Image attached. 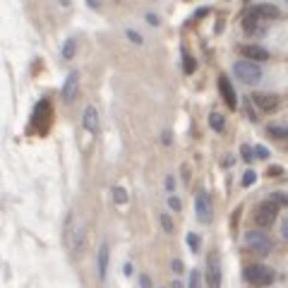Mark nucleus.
Returning <instances> with one entry per match:
<instances>
[{
    "label": "nucleus",
    "instance_id": "nucleus-5",
    "mask_svg": "<svg viewBox=\"0 0 288 288\" xmlns=\"http://www.w3.org/2000/svg\"><path fill=\"white\" fill-rule=\"evenodd\" d=\"M65 242L72 252H77L84 242V231L82 226H75V216H67V226H65Z\"/></svg>",
    "mask_w": 288,
    "mask_h": 288
},
{
    "label": "nucleus",
    "instance_id": "nucleus-34",
    "mask_svg": "<svg viewBox=\"0 0 288 288\" xmlns=\"http://www.w3.org/2000/svg\"><path fill=\"white\" fill-rule=\"evenodd\" d=\"M146 22H149V24H159V19H156V17L151 15V12H149V15H146Z\"/></svg>",
    "mask_w": 288,
    "mask_h": 288
},
{
    "label": "nucleus",
    "instance_id": "nucleus-32",
    "mask_svg": "<svg viewBox=\"0 0 288 288\" xmlns=\"http://www.w3.org/2000/svg\"><path fill=\"white\" fill-rule=\"evenodd\" d=\"M171 267H173V272H176V274H180V272H183V262H180V259H176V262H173Z\"/></svg>",
    "mask_w": 288,
    "mask_h": 288
},
{
    "label": "nucleus",
    "instance_id": "nucleus-20",
    "mask_svg": "<svg viewBox=\"0 0 288 288\" xmlns=\"http://www.w3.org/2000/svg\"><path fill=\"white\" fill-rule=\"evenodd\" d=\"M113 199H115L118 204H125V202H128V192L118 185V188H113Z\"/></svg>",
    "mask_w": 288,
    "mask_h": 288
},
{
    "label": "nucleus",
    "instance_id": "nucleus-24",
    "mask_svg": "<svg viewBox=\"0 0 288 288\" xmlns=\"http://www.w3.org/2000/svg\"><path fill=\"white\" fill-rule=\"evenodd\" d=\"M255 180H257L255 171H247V173H245V176H242V185H245V188H247V185H252V183H255Z\"/></svg>",
    "mask_w": 288,
    "mask_h": 288
},
{
    "label": "nucleus",
    "instance_id": "nucleus-33",
    "mask_svg": "<svg viewBox=\"0 0 288 288\" xmlns=\"http://www.w3.org/2000/svg\"><path fill=\"white\" fill-rule=\"evenodd\" d=\"M281 233H284V238L288 240V219L284 221V224H281Z\"/></svg>",
    "mask_w": 288,
    "mask_h": 288
},
{
    "label": "nucleus",
    "instance_id": "nucleus-37",
    "mask_svg": "<svg viewBox=\"0 0 288 288\" xmlns=\"http://www.w3.org/2000/svg\"><path fill=\"white\" fill-rule=\"evenodd\" d=\"M286 2H288V0H286Z\"/></svg>",
    "mask_w": 288,
    "mask_h": 288
},
{
    "label": "nucleus",
    "instance_id": "nucleus-29",
    "mask_svg": "<svg viewBox=\"0 0 288 288\" xmlns=\"http://www.w3.org/2000/svg\"><path fill=\"white\" fill-rule=\"evenodd\" d=\"M166 190H168V192H173V190H176V180H173V176H168V178H166Z\"/></svg>",
    "mask_w": 288,
    "mask_h": 288
},
{
    "label": "nucleus",
    "instance_id": "nucleus-2",
    "mask_svg": "<svg viewBox=\"0 0 288 288\" xmlns=\"http://www.w3.org/2000/svg\"><path fill=\"white\" fill-rule=\"evenodd\" d=\"M233 72L242 84H257L262 80V67L255 63V60H238L233 65Z\"/></svg>",
    "mask_w": 288,
    "mask_h": 288
},
{
    "label": "nucleus",
    "instance_id": "nucleus-35",
    "mask_svg": "<svg viewBox=\"0 0 288 288\" xmlns=\"http://www.w3.org/2000/svg\"><path fill=\"white\" fill-rule=\"evenodd\" d=\"M87 2H89L92 7H98V2H101V0H87Z\"/></svg>",
    "mask_w": 288,
    "mask_h": 288
},
{
    "label": "nucleus",
    "instance_id": "nucleus-3",
    "mask_svg": "<svg viewBox=\"0 0 288 288\" xmlns=\"http://www.w3.org/2000/svg\"><path fill=\"white\" fill-rule=\"evenodd\" d=\"M245 245L259 257H267L272 252V238L264 231H247L245 233Z\"/></svg>",
    "mask_w": 288,
    "mask_h": 288
},
{
    "label": "nucleus",
    "instance_id": "nucleus-13",
    "mask_svg": "<svg viewBox=\"0 0 288 288\" xmlns=\"http://www.w3.org/2000/svg\"><path fill=\"white\" fill-rule=\"evenodd\" d=\"M242 29H245V34H264V24H262V19L255 15H247L245 19H242Z\"/></svg>",
    "mask_w": 288,
    "mask_h": 288
},
{
    "label": "nucleus",
    "instance_id": "nucleus-17",
    "mask_svg": "<svg viewBox=\"0 0 288 288\" xmlns=\"http://www.w3.org/2000/svg\"><path fill=\"white\" fill-rule=\"evenodd\" d=\"M75 48H77V41H75V39L65 41V46H63V58L65 60H72V58H75Z\"/></svg>",
    "mask_w": 288,
    "mask_h": 288
},
{
    "label": "nucleus",
    "instance_id": "nucleus-22",
    "mask_svg": "<svg viewBox=\"0 0 288 288\" xmlns=\"http://www.w3.org/2000/svg\"><path fill=\"white\" fill-rule=\"evenodd\" d=\"M183 67H185V72H188V75H192V72H194V60H192L188 53L183 55Z\"/></svg>",
    "mask_w": 288,
    "mask_h": 288
},
{
    "label": "nucleus",
    "instance_id": "nucleus-26",
    "mask_svg": "<svg viewBox=\"0 0 288 288\" xmlns=\"http://www.w3.org/2000/svg\"><path fill=\"white\" fill-rule=\"evenodd\" d=\"M272 199H274V202H279V204H286V207H288V194H281V192H276Z\"/></svg>",
    "mask_w": 288,
    "mask_h": 288
},
{
    "label": "nucleus",
    "instance_id": "nucleus-15",
    "mask_svg": "<svg viewBox=\"0 0 288 288\" xmlns=\"http://www.w3.org/2000/svg\"><path fill=\"white\" fill-rule=\"evenodd\" d=\"M106 274H108V245L103 242L98 250V276L106 279Z\"/></svg>",
    "mask_w": 288,
    "mask_h": 288
},
{
    "label": "nucleus",
    "instance_id": "nucleus-31",
    "mask_svg": "<svg viewBox=\"0 0 288 288\" xmlns=\"http://www.w3.org/2000/svg\"><path fill=\"white\" fill-rule=\"evenodd\" d=\"M242 159H245V161L252 159V151H250V146H242Z\"/></svg>",
    "mask_w": 288,
    "mask_h": 288
},
{
    "label": "nucleus",
    "instance_id": "nucleus-16",
    "mask_svg": "<svg viewBox=\"0 0 288 288\" xmlns=\"http://www.w3.org/2000/svg\"><path fill=\"white\" fill-rule=\"evenodd\" d=\"M267 135L274 140H288V125H269Z\"/></svg>",
    "mask_w": 288,
    "mask_h": 288
},
{
    "label": "nucleus",
    "instance_id": "nucleus-12",
    "mask_svg": "<svg viewBox=\"0 0 288 288\" xmlns=\"http://www.w3.org/2000/svg\"><path fill=\"white\" fill-rule=\"evenodd\" d=\"M219 89H221V96H224L226 106H228V108H236V106H238V96L233 92L231 82L226 80V77H219Z\"/></svg>",
    "mask_w": 288,
    "mask_h": 288
},
{
    "label": "nucleus",
    "instance_id": "nucleus-23",
    "mask_svg": "<svg viewBox=\"0 0 288 288\" xmlns=\"http://www.w3.org/2000/svg\"><path fill=\"white\" fill-rule=\"evenodd\" d=\"M161 226H163V231H166V233H173V221H171V216H168V214H163V216H161Z\"/></svg>",
    "mask_w": 288,
    "mask_h": 288
},
{
    "label": "nucleus",
    "instance_id": "nucleus-1",
    "mask_svg": "<svg viewBox=\"0 0 288 288\" xmlns=\"http://www.w3.org/2000/svg\"><path fill=\"white\" fill-rule=\"evenodd\" d=\"M276 216H279V202L267 199V202H262V204L255 209L252 221H255V226H259V228H269V226L276 221Z\"/></svg>",
    "mask_w": 288,
    "mask_h": 288
},
{
    "label": "nucleus",
    "instance_id": "nucleus-36",
    "mask_svg": "<svg viewBox=\"0 0 288 288\" xmlns=\"http://www.w3.org/2000/svg\"><path fill=\"white\" fill-rule=\"evenodd\" d=\"M67 2H70V0H63V5H67Z\"/></svg>",
    "mask_w": 288,
    "mask_h": 288
},
{
    "label": "nucleus",
    "instance_id": "nucleus-8",
    "mask_svg": "<svg viewBox=\"0 0 288 288\" xmlns=\"http://www.w3.org/2000/svg\"><path fill=\"white\" fill-rule=\"evenodd\" d=\"M252 103L257 106V111L274 113L276 108H279V96H274V94H255L252 96Z\"/></svg>",
    "mask_w": 288,
    "mask_h": 288
},
{
    "label": "nucleus",
    "instance_id": "nucleus-25",
    "mask_svg": "<svg viewBox=\"0 0 288 288\" xmlns=\"http://www.w3.org/2000/svg\"><path fill=\"white\" fill-rule=\"evenodd\" d=\"M255 154L259 156V159H267L269 156V151H267V146H262V144H257L255 146Z\"/></svg>",
    "mask_w": 288,
    "mask_h": 288
},
{
    "label": "nucleus",
    "instance_id": "nucleus-4",
    "mask_svg": "<svg viewBox=\"0 0 288 288\" xmlns=\"http://www.w3.org/2000/svg\"><path fill=\"white\" fill-rule=\"evenodd\" d=\"M245 281L252 284V286H257V288L272 286L274 272L269 267H264V264H250V267L245 269Z\"/></svg>",
    "mask_w": 288,
    "mask_h": 288
},
{
    "label": "nucleus",
    "instance_id": "nucleus-9",
    "mask_svg": "<svg viewBox=\"0 0 288 288\" xmlns=\"http://www.w3.org/2000/svg\"><path fill=\"white\" fill-rule=\"evenodd\" d=\"M82 125H84V130L89 135H96L98 132V111H96L94 106H87L84 108V113H82Z\"/></svg>",
    "mask_w": 288,
    "mask_h": 288
},
{
    "label": "nucleus",
    "instance_id": "nucleus-14",
    "mask_svg": "<svg viewBox=\"0 0 288 288\" xmlns=\"http://www.w3.org/2000/svg\"><path fill=\"white\" fill-rule=\"evenodd\" d=\"M240 53H242L247 60H267V58H269V53L259 46H240Z\"/></svg>",
    "mask_w": 288,
    "mask_h": 288
},
{
    "label": "nucleus",
    "instance_id": "nucleus-11",
    "mask_svg": "<svg viewBox=\"0 0 288 288\" xmlns=\"http://www.w3.org/2000/svg\"><path fill=\"white\" fill-rule=\"evenodd\" d=\"M247 15H255L259 17V19H276L279 17V7L276 5H272V2H259V5H255Z\"/></svg>",
    "mask_w": 288,
    "mask_h": 288
},
{
    "label": "nucleus",
    "instance_id": "nucleus-30",
    "mask_svg": "<svg viewBox=\"0 0 288 288\" xmlns=\"http://www.w3.org/2000/svg\"><path fill=\"white\" fill-rule=\"evenodd\" d=\"M140 284H142V288H151V281H149V276H146V274L140 276Z\"/></svg>",
    "mask_w": 288,
    "mask_h": 288
},
{
    "label": "nucleus",
    "instance_id": "nucleus-28",
    "mask_svg": "<svg viewBox=\"0 0 288 288\" xmlns=\"http://www.w3.org/2000/svg\"><path fill=\"white\" fill-rule=\"evenodd\" d=\"M168 209H173V211H180V199H178V197H171V199H168Z\"/></svg>",
    "mask_w": 288,
    "mask_h": 288
},
{
    "label": "nucleus",
    "instance_id": "nucleus-27",
    "mask_svg": "<svg viewBox=\"0 0 288 288\" xmlns=\"http://www.w3.org/2000/svg\"><path fill=\"white\" fill-rule=\"evenodd\" d=\"M125 34H128V39H130V41H135V44H142V36H140V34H137V32H132V29H128V32H125Z\"/></svg>",
    "mask_w": 288,
    "mask_h": 288
},
{
    "label": "nucleus",
    "instance_id": "nucleus-10",
    "mask_svg": "<svg viewBox=\"0 0 288 288\" xmlns=\"http://www.w3.org/2000/svg\"><path fill=\"white\" fill-rule=\"evenodd\" d=\"M77 89H80V75L77 72H70L67 75V80L63 84V98L70 103V101H75V96H77Z\"/></svg>",
    "mask_w": 288,
    "mask_h": 288
},
{
    "label": "nucleus",
    "instance_id": "nucleus-18",
    "mask_svg": "<svg viewBox=\"0 0 288 288\" xmlns=\"http://www.w3.org/2000/svg\"><path fill=\"white\" fill-rule=\"evenodd\" d=\"M209 125H211L214 130H219V132H221V130H224V125H226L224 115H221V113H211V115H209Z\"/></svg>",
    "mask_w": 288,
    "mask_h": 288
},
{
    "label": "nucleus",
    "instance_id": "nucleus-21",
    "mask_svg": "<svg viewBox=\"0 0 288 288\" xmlns=\"http://www.w3.org/2000/svg\"><path fill=\"white\" fill-rule=\"evenodd\" d=\"M188 288H204V284H202V274L197 272V269L190 274V286Z\"/></svg>",
    "mask_w": 288,
    "mask_h": 288
},
{
    "label": "nucleus",
    "instance_id": "nucleus-6",
    "mask_svg": "<svg viewBox=\"0 0 288 288\" xmlns=\"http://www.w3.org/2000/svg\"><path fill=\"white\" fill-rule=\"evenodd\" d=\"M211 199H209L207 192H197V197H194V214H197V219L202 221V224H209L211 221Z\"/></svg>",
    "mask_w": 288,
    "mask_h": 288
},
{
    "label": "nucleus",
    "instance_id": "nucleus-7",
    "mask_svg": "<svg viewBox=\"0 0 288 288\" xmlns=\"http://www.w3.org/2000/svg\"><path fill=\"white\" fill-rule=\"evenodd\" d=\"M207 288H221V264L216 255H209L207 259Z\"/></svg>",
    "mask_w": 288,
    "mask_h": 288
},
{
    "label": "nucleus",
    "instance_id": "nucleus-19",
    "mask_svg": "<svg viewBox=\"0 0 288 288\" xmlns=\"http://www.w3.org/2000/svg\"><path fill=\"white\" fill-rule=\"evenodd\" d=\"M188 245H190L192 252H199V247H202V238H199L197 233H188Z\"/></svg>",
    "mask_w": 288,
    "mask_h": 288
}]
</instances>
